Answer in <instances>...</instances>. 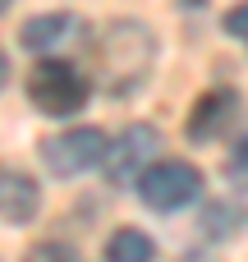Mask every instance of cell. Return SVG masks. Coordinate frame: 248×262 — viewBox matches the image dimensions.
<instances>
[{
  "instance_id": "1",
  "label": "cell",
  "mask_w": 248,
  "mask_h": 262,
  "mask_svg": "<svg viewBox=\"0 0 248 262\" xmlns=\"http://www.w3.org/2000/svg\"><path fill=\"white\" fill-rule=\"evenodd\" d=\"M97 55H101V74H110V88H115V92H129V88H138V83L147 78V69H152V55H156L152 28L120 18V23L106 28Z\"/></svg>"
},
{
  "instance_id": "2",
  "label": "cell",
  "mask_w": 248,
  "mask_h": 262,
  "mask_svg": "<svg viewBox=\"0 0 248 262\" xmlns=\"http://www.w3.org/2000/svg\"><path fill=\"white\" fill-rule=\"evenodd\" d=\"M87 78L69 64V60H37L32 69H28V101L41 111V115H51V120H64V115H78L83 106H87Z\"/></svg>"
},
{
  "instance_id": "3",
  "label": "cell",
  "mask_w": 248,
  "mask_h": 262,
  "mask_svg": "<svg viewBox=\"0 0 248 262\" xmlns=\"http://www.w3.org/2000/svg\"><path fill=\"white\" fill-rule=\"evenodd\" d=\"M133 189H138V198L152 212H179V207H189L202 193V170L193 161H179V157H156L138 175Z\"/></svg>"
},
{
  "instance_id": "4",
  "label": "cell",
  "mask_w": 248,
  "mask_h": 262,
  "mask_svg": "<svg viewBox=\"0 0 248 262\" xmlns=\"http://www.w3.org/2000/svg\"><path fill=\"white\" fill-rule=\"evenodd\" d=\"M106 143H110V138H106L101 129L78 124V129H64L60 138H46V143H41V161H46V170L60 175V180H69V175H87V170L101 166Z\"/></svg>"
},
{
  "instance_id": "5",
  "label": "cell",
  "mask_w": 248,
  "mask_h": 262,
  "mask_svg": "<svg viewBox=\"0 0 248 262\" xmlns=\"http://www.w3.org/2000/svg\"><path fill=\"white\" fill-rule=\"evenodd\" d=\"M156 152H161V134H156L152 124H129L115 143H106L101 170H106V180H110L115 189H129V184H138V175L156 161Z\"/></svg>"
},
{
  "instance_id": "6",
  "label": "cell",
  "mask_w": 248,
  "mask_h": 262,
  "mask_svg": "<svg viewBox=\"0 0 248 262\" xmlns=\"http://www.w3.org/2000/svg\"><path fill=\"white\" fill-rule=\"evenodd\" d=\"M235 111H239V92H230V88H212V92H202V97L193 101V111H189V138H193V143H212V138H221L226 124L235 120Z\"/></svg>"
},
{
  "instance_id": "7",
  "label": "cell",
  "mask_w": 248,
  "mask_h": 262,
  "mask_svg": "<svg viewBox=\"0 0 248 262\" xmlns=\"http://www.w3.org/2000/svg\"><path fill=\"white\" fill-rule=\"evenodd\" d=\"M41 207V189L32 175L14 170V166H0V221L5 226H28Z\"/></svg>"
},
{
  "instance_id": "8",
  "label": "cell",
  "mask_w": 248,
  "mask_h": 262,
  "mask_svg": "<svg viewBox=\"0 0 248 262\" xmlns=\"http://www.w3.org/2000/svg\"><path fill=\"white\" fill-rule=\"evenodd\" d=\"M69 32H74V14H37V18H28V23L18 28V41H23V51L46 55V51L60 46Z\"/></svg>"
},
{
  "instance_id": "9",
  "label": "cell",
  "mask_w": 248,
  "mask_h": 262,
  "mask_svg": "<svg viewBox=\"0 0 248 262\" xmlns=\"http://www.w3.org/2000/svg\"><path fill=\"white\" fill-rule=\"evenodd\" d=\"M106 262H156V244L138 226H124L106 239Z\"/></svg>"
},
{
  "instance_id": "10",
  "label": "cell",
  "mask_w": 248,
  "mask_h": 262,
  "mask_svg": "<svg viewBox=\"0 0 248 262\" xmlns=\"http://www.w3.org/2000/svg\"><path fill=\"white\" fill-rule=\"evenodd\" d=\"M221 23H226V32H230L239 46H248V0H239L235 9H226V18H221Z\"/></svg>"
},
{
  "instance_id": "11",
  "label": "cell",
  "mask_w": 248,
  "mask_h": 262,
  "mask_svg": "<svg viewBox=\"0 0 248 262\" xmlns=\"http://www.w3.org/2000/svg\"><path fill=\"white\" fill-rule=\"evenodd\" d=\"M226 170H230V180H235V184H244V189H248V138L235 143V152H230V166H226Z\"/></svg>"
},
{
  "instance_id": "12",
  "label": "cell",
  "mask_w": 248,
  "mask_h": 262,
  "mask_svg": "<svg viewBox=\"0 0 248 262\" xmlns=\"http://www.w3.org/2000/svg\"><path fill=\"white\" fill-rule=\"evenodd\" d=\"M28 262H69V249H60V244H37Z\"/></svg>"
},
{
  "instance_id": "13",
  "label": "cell",
  "mask_w": 248,
  "mask_h": 262,
  "mask_svg": "<svg viewBox=\"0 0 248 262\" xmlns=\"http://www.w3.org/2000/svg\"><path fill=\"white\" fill-rule=\"evenodd\" d=\"M5 78H9V60H5V51H0V88H5Z\"/></svg>"
},
{
  "instance_id": "14",
  "label": "cell",
  "mask_w": 248,
  "mask_h": 262,
  "mask_svg": "<svg viewBox=\"0 0 248 262\" xmlns=\"http://www.w3.org/2000/svg\"><path fill=\"white\" fill-rule=\"evenodd\" d=\"M5 5H9V0H0V14H5Z\"/></svg>"
}]
</instances>
